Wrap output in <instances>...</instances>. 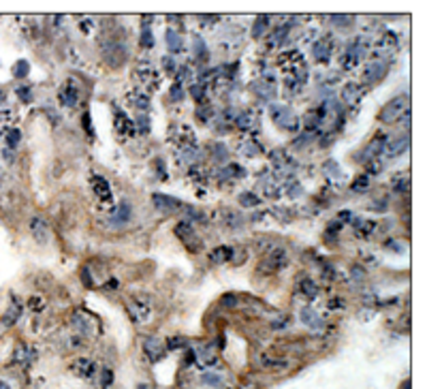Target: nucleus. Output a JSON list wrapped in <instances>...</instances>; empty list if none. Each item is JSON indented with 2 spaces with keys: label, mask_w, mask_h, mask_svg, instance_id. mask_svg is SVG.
Wrapping results in <instances>:
<instances>
[{
  "label": "nucleus",
  "mask_w": 427,
  "mask_h": 389,
  "mask_svg": "<svg viewBox=\"0 0 427 389\" xmlns=\"http://www.w3.org/2000/svg\"><path fill=\"white\" fill-rule=\"evenodd\" d=\"M128 218H131V203H126V201H122L118 207V212L113 214L111 222H116V225H122V222H126Z\"/></svg>",
  "instance_id": "20"
},
{
  "label": "nucleus",
  "mask_w": 427,
  "mask_h": 389,
  "mask_svg": "<svg viewBox=\"0 0 427 389\" xmlns=\"http://www.w3.org/2000/svg\"><path fill=\"white\" fill-rule=\"evenodd\" d=\"M340 218H342V220H351V218H353V214H351V212H342V214H340Z\"/></svg>",
  "instance_id": "42"
},
{
  "label": "nucleus",
  "mask_w": 427,
  "mask_h": 389,
  "mask_svg": "<svg viewBox=\"0 0 427 389\" xmlns=\"http://www.w3.org/2000/svg\"><path fill=\"white\" fill-rule=\"evenodd\" d=\"M314 56H316V60H320V62H327V60H329V56H331V45H329V41H325V39L316 41V43H314Z\"/></svg>",
  "instance_id": "16"
},
{
  "label": "nucleus",
  "mask_w": 427,
  "mask_h": 389,
  "mask_svg": "<svg viewBox=\"0 0 427 389\" xmlns=\"http://www.w3.org/2000/svg\"><path fill=\"white\" fill-rule=\"evenodd\" d=\"M331 19H336L333 24H338V26H344L346 21H351V17H348V15H333Z\"/></svg>",
  "instance_id": "38"
},
{
  "label": "nucleus",
  "mask_w": 427,
  "mask_h": 389,
  "mask_svg": "<svg viewBox=\"0 0 427 389\" xmlns=\"http://www.w3.org/2000/svg\"><path fill=\"white\" fill-rule=\"evenodd\" d=\"M239 203L244 205V207H254V205L261 203V199L256 197V194H252V193H244V194L239 197Z\"/></svg>",
  "instance_id": "24"
},
{
  "label": "nucleus",
  "mask_w": 427,
  "mask_h": 389,
  "mask_svg": "<svg viewBox=\"0 0 427 389\" xmlns=\"http://www.w3.org/2000/svg\"><path fill=\"white\" fill-rule=\"evenodd\" d=\"M408 146H410V137L404 135V137H397V139H393L391 143H387V150H389L391 156H397V154L406 152V150H408Z\"/></svg>",
  "instance_id": "14"
},
{
  "label": "nucleus",
  "mask_w": 427,
  "mask_h": 389,
  "mask_svg": "<svg viewBox=\"0 0 427 389\" xmlns=\"http://www.w3.org/2000/svg\"><path fill=\"white\" fill-rule=\"evenodd\" d=\"M410 100H408V95L404 97H395L393 100H389L387 105H384V109L380 111V120L382 122H395V120H402V113L410 111Z\"/></svg>",
  "instance_id": "1"
},
{
  "label": "nucleus",
  "mask_w": 427,
  "mask_h": 389,
  "mask_svg": "<svg viewBox=\"0 0 427 389\" xmlns=\"http://www.w3.org/2000/svg\"><path fill=\"white\" fill-rule=\"evenodd\" d=\"M21 139V135H19V131H15V128H11L9 133H6V146H11V148H15L17 146V141Z\"/></svg>",
  "instance_id": "31"
},
{
  "label": "nucleus",
  "mask_w": 427,
  "mask_h": 389,
  "mask_svg": "<svg viewBox=\"0 0 427 389\" xmlns=\"http://www.w3.org/2000/svg\"><path fill=\"white\" fill-rule=\"evenodd\" d=\"M235 301H237V299H235V297H233V295H231V297H229V295H226V297H224V304H231V306H233V304H235Z\"/></svg>",
  "instance_id": "43"
},
{
  "label": "nucleus",
  "mask_w": 427,
  "mask_h": 389,
  "mask_svg": "<svg viewBox=\"0 0 427 389\" xmlns=\"http://www.w3.org/2000/svg\"><path fill=\"white\" fill-rule=\"evenodd\" d=\"M203 383L212 385V387H220L222 385V377H220V374H214V372H208V374H203Z\"/></svg>",
  "instance_id": "27"
},
{
  "label": "nucleus",
  "mask_w": 427,
  "mask_h": 389,
  "mask_svg": "<svg viewBox=\"0 0 427 389\" xmlns=\"http://www.w3.org/2000/svg\"><path fill=\"white\" fill-rule=\"evenodd\" d=\"M301 321L305 323V325H310L312 329H320V327H323L320 316L312 310V308H303V310H301Z\"/></svg>",
  "instance_id": "17"
},
{
  "label": "nucleus",
  "mask_w": 427,
  "mask_h": 389,
  "mask_svg": "<svg viewBox=\"0 0 427 389\" xmlns=\"http://www.w3.org/2000/svg\"><path fill=\"white\" fill-rule=\"evenodd\" d=\"M124 58H126V49L122 45L111 43V47H105V60H107V64H111V67H120V64L124 62Z\"/></svg>",
  "instance_id": "3"
},
{
  "label": "nucleus",
  "mask_w": 427,
  "mask_h": 389,
  "mask_svg": "<svg viewBox=\"0 0 427 389\" xmlns=\"http://www.w3.org/2000/svg\"><path fill=\"white\" fill-rule=\"evenodd\" d=\"M175 235L184 242H190L192 237H195V227H192L188 220H182V222H177V227H175Z\"/></svg>",
  "instance_id": "18"
},
{
  "label": "nucleus",
  "mask_w": 427,
  "mask_h": 389,
  "mask_svg": "<svg viewBox=\"0 0 427 389\" xmlns=\"http://www.w3.org/2000/svg\"><path fill=\"white\" fill-rule=\"evenodd\" d=\"M286 325H288V319H282V321H276L272 327L274 329H280V327H286Z\"/></svg>",
  "instance_id": "41"
},
{
  "label": "nucleus",
  "mask_w": 427,
  "mask_h": 389,
  "mask_svg": "<svg viewBox=\"0 0 427 389\" xmlns=\"http://www.w3.org/2000/svg\"><path fill=\"white\" fill-rule=\"evenodd\" d=\"M30 233L34 235V240L39 244H45L49 240V229H47V222L41 220V218H32L30 220Z\"/></svg>",
  "instance_id": "8"
},
{
  "label": "nucleus",
  "mask_w": 427,
  "mask_h": 389,
  "mask_svg": "<svg viewBox=\"0 0 427 389\" xmlns=\"http://www.w3.org/2000/svg\"><path fill=\"white\" fill-rule=\"evenodd\" d=\"M73 370H75L77 377H81V379H92V377H94L96 366L92 364L90 359H77V362L73 364Z\"/></svg>",
  "instance_id": "10"
},
{
  "label": "nucleus",
  "mask_w": 427,
  "mask_h": 389,
  "mask_svg": "<svg viewBox=\"0 0 427 389\" xmlns=\"http://www.w3.org/2000/svg\"><path fill=\"white\" fill-rule=\"evenodd\" d=\"M0 100H2V92H0Z\"/></svg>",
  "instance_id": "46"
},
{
  "label": "nucleus",
  "mask_w": 427,
  "mask_h": 389,
  "mask_svg": "<svg viewBox=\"0 0 427 389\" xmlns=\"http://www.w3.org/2000/svg\"><path fill=\"white\" fill-rule=\"evenodd\" d=\"M320 122H323V113H320V109H318V111H310L308 116L303 118V124H305V128H308V131H314V128L320 124Z\"/></svg>",
  "instance_id": "22"
},
{
  "label": "nucleus",
  "mask_w": 427,
  "mask_h": 389,
  "mask_svg": "<svg viewBox=\"0 0 427 389\" xmlns=\"http://www.w3.org/2000/svg\"><path fill=\"white\" fill-rule=\"evenodd\" d=\"M0 389H11V387L6 385V383H0Z\"/></svg>",
  "instance_id": "44"
},
{
  "label": "nucleus",
  "mask_w": 427,
  "mask_h": 389,
  "mask_svg": "<svg viewBox=\"0 0 427 389\" xmlns=\"http://www.w3.org/2000/svg\"><path fill=\"white\" fill-rule=\"evenodd\" d=\"M141 45L143 47L154 45V37H152V30H149V24H143V30H141Z\"/></svg>",
  "instance_id": "26"
},
{
  "label": "nucleus",
  "mask_w": 427,
  "mask_h": 389,
  "mask_svg": "<svg viewBox=\"0 0 427 389\" xmlns=\"http://www.w3.org/2000/svg\"><path fill=\"white\" fill-rule=\"evenodd\" d=\"M90 184H92V189H94V193H96V197L101 199V201H107V199H111V186L107 184V180L105 178H101V176H92L90 178Z\"/></svg>",
  "instance_id": "6"
},
{
  "label": "nucleus",
  "mask_w": 427,
  "mask_h": 389,
  "mask_svg": "<svg viewBox=\"0 0 427 389\" xmlns=\"http://www.w3.org/2000/svg\"><path fill=\"white\" fill-rule=\"evenodd\" d=\"M210 259L214 263H226L233 259V248L231 246H218L210 253Z\"/></svg>",
  "instance_id": "15"
},
{
  "label": "nucleus",
  "mask_w": 427,
  "mask_h": 389,
  "mask_svg": "<svg viewBox=\"0 0 427 389\" xmlns=\"http://www.w3.org/2000/svg\"><path fill=\"white\" fill-rule=\"evenodd\" d=\"M361 95H363V90L359 88L357 84H346L344 90H342V100H344L346 105H355Z\"/></svg>",
  "instance_id": "12"
},
{
  "label": "nucleus",
  "mask_w": 427,
  "mask_h": 389,
  "mask_svg": "<svg viewBox=\"0 0 427 389\" xmlns=\"http://www.w3.org/2000/svg\"><path fill=\"white\" fill-rule=\"evenodd\" d=\"M387 143H389V139H387L384 135L374 137V139L369 141V146L365 148V158H367V161H372V158L380 156V154L384 152V148H387Z\"/></svg>",
  "instance_id": "7"
},
{
  "label": "nucleus",
  "mask_w": 427,
  "mask_h": 389,
  "mask_svg": "<svg viewBox=\"0 0 427 389\" xmlns=\"http://www.w3.org/2000/svg\"><path fill=\"white\" fill-rule=\"evenodd\" d=\"M111 383H113V372L109 368H105L103 374H101V385H103V389H107Z\"/></svg>",
  "instance_id": "32"
},
{
  "label": "nucleus",
  "mask_w": 427,
  "mask_h": 389,
  "mask_svg": "<svg viewBox=\"0 0 427 389\" xmlns=\"http://www.w3.org/2000/svg\"><path fill=\"white\" fill-rule=\"evenodd\" d=\"M250 122H252V118H250V113H241V116L237 118V124H239L241 128H246V126H250Z\"/></svg>",
  "instance_id": "35"
},
{
  "label": "nucleus",
  "mask_w": 427,
  "mask_h": 389,
  "mask_svg": "<svg viewBox=\"0 0 427 389\" xmlns=\"http://www.w3.org/2000/svg\"><path fill=\"white\" fill-rule=\"evenodd\" d=\"M367 186H369V176L363 174V176H359V178L353 182V191H355V193H363V191H367Z\"/></svg>",
  "instance_id": "25"
},
{
  "label": "nucleus",
  "mask_w": 427,
  "mask_h": 389,
  "mask_svg": "<svg viewBox=\"0 0 427 389\" xmlns=\"http://www.w3.org/2000/svg\"><path fill=\"white\" fill-rule=\"evenodd\" d=\"M382 75H384V64L382 62H369L365 67V75H363V79H365L367 84H374V82H378Z\"/></svg>",
  "instance_id": "11"
},
{
  "label": "nucleus",
  "mask_w": 427,
  "mask_h": 389,
  "mask_svg": "<svg viewBox=\"0 0 427 389\" xmlns=\"http://www.w3.org/2000/svg\"><path fill=\"white\" fill-rule=\"evenodd\" d=\"M299 289H301V293H303L308 299H316V295H318V287H316L314 280L303 278L301 283H299Z\"/></svg>",
  "instance_id": "19"
},
{
  "label": "nucleus",
  "mask_w": 427,
  "mask_h": 389,
  "mask_svg": "<svg viewBox=\"0 0 427 389\" xmlns=\"http://www.w3.org/2000/svg\"><path fill=\"white\" fill-rule=\"evenodd\" d=\"M28 62L26 60H19V62H15V67H13V73H15V77H26L28 75Z\"/></svg>",
  "instance_id": "30"
},
{
  "label": "nucleus",
  "mask_w": 427,
  "mask_h": 389,
  "mask_svg": "<svg viewBox=\"0 0 427 389\" xmlns=\"http://www.w3.org/2000/svg\"><path fill=\"white\" fill-rule=\"evenodd\" d=\"M81 276H83V285H85V287H92V280H90V272H88V270H83V272H81Z\"/></svg>",
  "instance_id": "40"
},
{
  "label": "nucleus",
  "mask_w": 427,
  "mask_h": 389,
  "mask_svg": "<svg viewBox=\"0 0 427 389\" xmlns=\"http://www.w3.org/2000/svg\"><path fill=\"white\" fill-rule=\"evenodd\" d=\"M171 98H173V100L182 98V86H173V92H171Z\"/></svg>",
  "instance_id": "39"
},
{
  "label": "nucleus",
  "mask_w": 427,
  "mask_h": 389,
  "mask_svg": "<svg viewBox=\"0 0 427 389\" xmlns=\"http://www.w3.org/2000/svg\"><path fill=\"white\" fill-rule=\"evenodd\" d=\"M190 95L195 97V98L201 100V98H203V95H205V92H203V86H201V84H195V86L190 88Z\"/></svg>",
  "instance_id": "34"
},
{
  "label": "nucleus",
  "mask_w": 427,
  "mask_h": 389,
  "mask_svg": "<svg viewBox=\"0 0 427 389\" xmlns=\"http://www.w3.org/2000/svg\"><path fill=\"white\" fill-rule=\"evenodd\" d=\"M17 95H19L21 100H30V98H32V97H30V88H24V86H21V88H17Z\"/></svg>",
  "instance_id": "36"
},
{
  "label": "nucleus",
  "mask_w": 427,
  "mask_h": 389,
  "mask_svg": "<svg viewBox=\"0 0 427 389\" xmlns=\"http://www.w3.org/2000/svg\"><path fill=\"white\" fill-rule=\"evenodd\" d=\"M167 344H169V349H177V344H186V340L184 338H171Z\"/></svg>",
  "instance_id": "37"
},
{
  "label": "nucleus",
  "mask_w": 427,
  "mask_h": 389,
  "mask_svg": "<svg viewBox=\"0 0 427 389\" xmlns=\"http://www.w3.org/2000/svg\"><path fill=\"white\" fill-rule=\"evenodd\" d=\"M152 201H154V205L158 207V210H165V212H171V210L182 207V201H177L173 197H167V194H160V193H156L154 197H152Z\"/></svg>",
  "instance_id": "9"
},
{
  "label": "nucleus",
  "mask_w": 427,
  "mask_h": 389,
  "mask_svg": "<svg viewBox=\"0 0 427 389\" xmlns=\"http://www.w3.org/2000/svg\"><path fill=\"white\" fill-rule=\"evenodd\" d=\"M351 276H353V280H357V283H361V280L365 278V272H363L361 268H357V265H355V268H351Z\"/></svg>",
  "instance_id": "33"
},
{
  "label": "nucleus",
  "mask_w": 427,
  "mask_h": 389,
  "mask_svg": "<svg viewBox=\"0 0 427 389\" xmlns=\"http://www.w3.org/2000/svg\"><path fill=\"white\" fill-rule=\"evenodd\" d=\"M143 351L149 362H158V359L162 357V353H165V349H162V342L158 340V338H145L143 340Z\"/></svg>",
  "instance_id": "4"
},
{
  "label": "nucleus",
  "mask_w": 427,
  "mask_h": 389,
  "mask_svg": "<svg viewBox=\"0 0 427 389\" xmlns=\"http://www.w3.org/2000/svg\"><path fill=\"white\" fill-rule=\"evenodd\" d=\"M116 128L120 133H133V120L128 116H124L122 111H118L116 113Z\"/></svg>",
  "instance_id": "21"
},
{
  "label": "nucleus",
  "mask_w": 427,
  "mask_h": 389,
  "mask_svg": "<svg viewBox=\"0 0 427 389\" xmlns=\"http://www.w3.org/2000/svg\"><path fill=\"white\" fill-rule=\"evenodd\" d=\"M60 100L67 107H73L77 100H79V90L75 88V86H71V84H67L64 88L60 90Z\"/></svg>",
  "instance_id": "13"
},
{
  "label": "nucleus",
  "mask_w": 427,
  "mask_h": 389,
  "mask_svg": "<svg viewBox=\"0 0 427 389\" xmlns=\"http://www.w3.org/2000/svg\"><path fill=\"white\" fill-rule=\"evenodd\" d=\"M167 45L171 52H180L182 49V37L175 30H167Z\"/></svg>",
  "instance_id": "23"
},
{
  "label": "nucleus",
  "mask_w": 427,
  "mask_h": 389,
  "mask_svg": "<svg viewBox=\"0 0 427 389\" xmlns=\"http://www.w3.org/2000/svg\"><path fill=\"white\" fill-rule=\"evenodd\" d=\"M265 28H267V17H259V19H256V24H254V28H252V37L254 39H261Z\"/></svg>",
  "instance_id": "28"
},
{
  "label": "nucleus",
  "mask_w": 427,
  "mask_h": 389,
  "mask_svg": "<svg viewBox=\"0 0 427 389\" xmlns=\"http://www.w3.org/2000/svg\"><path fill=\"white\" fill-rule=\"evenodd\" d=\"M269 113H272V118L278 126H282L284 131H297L299 128V120L295 118V113L288 109V107L284 105H272V109H269Z\"/></svg>",
  "instance_id": "2"
},
{
  "label": "nucleus",
  "mask_w": 427,
  "mask_h": 389,
  "mask_svg": "<svg viewBox=\"0 0 427 389\" xmlns=\"http://www.w3.org/2000/svg\"><path fill=\"white\" fill-rule=\"evenodd\" d=\"M284 265H286V253H284V250H280V248H276L274 253L265 259V263H263V270L274 272V270L284 268Z\"/></svg>",
  "instance_id": "5"
},
{
  "label": "nucleus",
  "mask_w": 427,
  "mask_h": 389,
  "mask_svg": "<svg viewBox=\"0 0 427 389\" xmlns=\"http://www.w3.org/2000/svg\"><path fill=\"white\" fill-rule=\"evenodd\" d=\"M195 52L199 54V58H201V60L208 58V47H205V43H203V39H201V37H197V39H195Z\"/></svg>",
  "instance_id": "29"
},
{
  "label": "nucleus",
  "mask_w": 427,
  "mask_h": 389,
  "mask_svg": "<svg viewBox=\"0 0 427 389\" xmlns=\"http://www.w3.org/2000/svg\"><path fill=\"white\" fill-rule=\"evenodd\" d=\"M137 389H147V385H139V387H137Z\"/></svg>",
  "instance_id": "45"
}]
</instances>
